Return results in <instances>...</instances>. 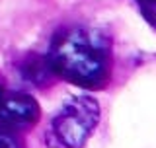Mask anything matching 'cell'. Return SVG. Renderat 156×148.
Listing matches in <instances>:
<instances>
[{"label":"cell","instance_id":"obj_7","mask_svg":"<svg viewBox=\"0 0 156 148\" xmlns=\"http://www.w3.org/2000/svg\"><path fill=\"white\" fill-rule=\"evenodd\" d=\"M4 92H6V90H4V82H2V78H0V96H2Z\"/></svg>","mask_w":156,"mask_h":148},{"label":"cell","instance_id":"obj_1","mask_svg":"<svg viewBox=\"0 0 156 148\" xmlns=\"http://www.w3.org/2000/svg\"><path fill=\"white\" fill-rule=\"evenodd\" d=\"M47 61L57 80H65L84 90H104L113 72L111 37L101 29L68 26L53 35Z\"/></svg>","mask_w":156,"mask_h":148},{"label":"cell","instance_id":"obj_3","mask_svg":"<svg viewBox=\"0 0 156 148\" xmlns=\"http://www.w3.org/2000/svg\"><path fill=\"white\" fill-rule=\"evenodd\" d=\"M41 119V105L26 92H4L0 96V127L23 132Z\"/></svg>","mask_w":156,"mask_h":148},{"label":"cell","instance_id":"obj_2","mask_svg":"<svg viewBox=\"0 0 156 148\" xmlns=\"http://www.w3.org/2000/svg\"><path fill=\"white\" fill-rule=\"evenodd\" d=\"M100 103L90 96H72L51 119L47 144L51 148H84L100 125Z\"/></svg>","mask_w":156,"mask_h":148},{"label":"cell","instance_id":"obj_6","mask_svg":"<svg viewBox=\"0 0 156 148\" xmlns=\"http://www.w3.org/2000/svg\"><path fill=\"white\" fill-rule=\"evenodd\" d=\"M140 16L146 19L148 26L156 29V0H135Z\"/></svg>","mask_w":156,"mask_h":148},{"label":"cell","instance_id":"obj_4","mask_svg":"<svg viewBox=\"0 0 156 148\" xmlns=\"http://www.w3.org/2000/svg\"><path fill=\"white\" fill-rule=\"evenodd\" d=\"M20 76L26 82H29L35 88H49L53 82L57 80L55 72H53L51 65H49L45 55H37V53H29L18 62Z\"/></svg>","mask_w":156,"mask_h":148},{"label":"cell","instance_id":"obj_5","mask_svg":"<svg viewBox=\"0 0 156 148\" xmlns=\"http://www.w3.org/2000/svg\"><path fill=\"white\" fill-rule=\"evenodd\" d=\"M0 148H27V146L26 140L20 136V132L0 127Z\"/></svg>","mask_w":156,"mask_h":148}]
</instances>
